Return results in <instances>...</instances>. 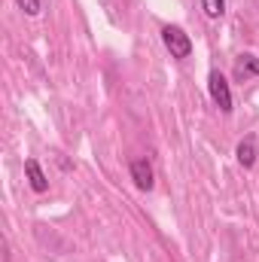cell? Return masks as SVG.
I'll list each match as a JSON object with an SVG mask.
<instances>
[{"label": "cell", "instance_id": "cell-1", "mask_svg": "<svg viewBox=\"0 0 259 262\" xmlns=\"http://www.w3.org/2000/svg\"><path fill=\"white\" fill-rule=\"evenodd\" d=\"M162 40H165V46H168V52H171L174 58H189V55H192V40H189V34H186L183 28L165 25V28H162Z\"/></svg>", "mask_w": 259, "mask_h": 262}, {"label": "cell", "instance_id": "cell-2", "mask_svg": "<svg viewBox=\"0 0 259 262\" xmlns=\"http://www.w3.org/2000/svg\"><path fill=\"white\" fill-rule=\"evenodd\" d=\"M207 89H210L213 104H217L223 113H232V89H229V79H226L220 70H210V76H207Z\"/></svg>", "mask_w": 259, "mask_h": 262}, {"label": "cell", "instance_id": "cell-3", "mask_svg": "<svg viewBox=\"0 0 259 262\" xmlns=\"http://www.w3.org/2000/svg\"><path fill=\"white\" fill-rule=\"evenodd\" d=\"M131 180H134L137 189L149 192L153 183H156V177H153V165H149L146 159H134V162H131Z\"/></svg>", "mask_w": 259, "mask_h": 262}, {"label": "cell", "instance_id": "cell-4", "mask_svg": "<svg viewBox=\"0 0 259 262\" xmlns=\"http://www.w3.org/2000/svg\"><path fill=\"white\" fill-rule=\"evenodd\" d=\"M25 174H28V183H31L34 192H46L49 189V180H46V174H43V168H40L37 159H28L25 162Z\"/></svg>", "mask_w": 259, "mask_h": 262}, {"label": "cell", "instance_id": "cell-5", "mask_svg": "<svg viewBox=\"0 0 259 262\" xmlns=\"http://www.w3.org/2000/svg\"><path fill=\"white\" fill-rule=\"evenodd\" d=\"M235 156H238V165H241V168H253V165H256V137L247 134V137L238 143Z\"/></svg>", "mask_w": 259, "mask_h": 262}, {"label": "cell", "instance_id": "cell-6", "mask_svg": "<svg viewBox=\"0 0 259 262\" xmlns=\"http://www.w3.org/2000/svg\"><path fill=\"white\" fill-rule=\"evenodd\" d=\"M235 73H238V79H247V76H259V58H256V55H250V52L238 55Z\"/></svg>", "mask_w": 259, "mask_h": 262}, {"label": "cell", "instance_id": "cell-7", "mask_svg": "<svg viewBox=\"0 0 259 262\" xmlns=\"http://www.w3.org/2000/svg\"><path fill=\"white\" fill-rule=\"evenodd\" d=\"M201 9L207 18H220L226 12V0H201Z\"/></svg>", "mask_w": 259, "mask_h": 262}, {"label": "cell", "instance_id": "cell-8", "mask_svg": "<svg viewBox=\"0 0 259 262\" xmlns=\"http://www.w3.org/2000/svg\"><path fill=\"white\" fill-rule=\"evenodd\" d=\"M18 3V9H25L28 15H37L40 12V0H15Z\"/></svg>", "mask_w": 259, "mask_h": 262}]
</instances>
